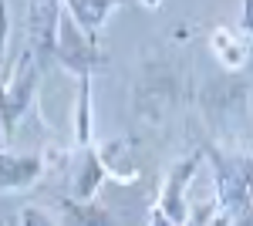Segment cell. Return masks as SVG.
Masks as SVG:
<instances>
[{"instance_id":"obj_17","label":"cell","mask_w":253,"mask_h":226,"mask_svg":"<svg viewBox=\"0 0 253 226\" xmlns=\"http://www.w3.org/2000/svg\"><path fill=\"white\" fill-rule=\"evenodd\" d=\"M149 226H175V223H172V220H169V216H166L159 206H152V213H149Z\"/></svg>"},{"instance_id":"obj_8","label":"cell","mask_w":253,"mask_h":226,"mask_svg":"<svg viewBox=\"0 0 253 226\" xmlns=\"http://www.w3.org/2000/svg\"><path fill=\"white\" fill-rule=\"evenodd\" d=\"M68 162H71V159H68ZM101 182H105V166H101V159H98L95 145L78 149L75 162H71V176H68V199H75V203H91V199H98Z\"/></svg>"},{"instance_id":"obj_4","label":"cell","mask_w":253,"mask_h":226,"mask_svg":"<svg viewBox=\"0 0 253 226\" xmlns=\"http://www.w3.org/2000/svg\"><path fill=\"white\" fill-rule=\"evenodd\" d=\"M203 159L213 166V192L219 199V209H240L253 199V159L247 155H230V152L206 145Z\"/></svg>"},{"instance_id":"obj_5","label":"cell","mask_w":253,"mask_h":226,"mask_svg":"<svg viewBox=\"0 0 253 226\" xmlns=\"http://www.w3.org/2000/svg\"><path fill=\"white\" fill-rule=\"evenodd\" d=\"M199 166H203V149H196L193 155L179 159L172 169H169L162 189H159V203H156V206L162 209L175 226L182 223V220H186V213H189V186H193Z\"/></svg>"},{"instance_id":"obj_1","label":"cell","mask_w":253,"mask_h":226,"mask_svg":"<svg viewBox=\"0 0 253 226\" xmlns=\"http://www.w3.org/2000/svg\"><path fill=\"white\" fill-rule=\"evenodd\" d=\"M38 78H41V61L31 47L17 61L3 64V75H0V125H3L7 135L24 122L27 108L34 105V98H38Z\"/></svg>"},{"instance_id":"obj_12","label":"cell","mask_w":253,"mask_h":226,"mask_svg":"<svg viewBox=\"0 0 253 226\" xmlns=\"http://www.w3.org/2000/svg\"><path fill=\"white\" fill-rule=\"evenodd\" d=\"M78 91H75V118H71V138L75 149L95 145V112H91V78H75Z\"/></svg>"},{"instance_id":"obj_15","label":"cell","mask_w":253,"mask_h":226,"mask_svg":"<svg viewBox=\"0 0 253 226\" xmlns=\"http://www.w3.org/2000/svg\"><path fill=\"white\" fill-rule=\"evenodd\" d=\"M7 44H10V7L0 0V68L7 64Z\"/></svg>"},{"instance_id":"obj_9","label":"cell","mask_w":253,"mask_h":226,"mask_svg":"<svg viewBox=\"0 0 253 226\" xmlns=\"http://www.w3.org/2000/svg\"><path fill=\"white\" fill-rule=\"evenodd\" d=\"M98 159L105 166V176H112L118 182H135L142 169H138V159H135V138H112V142H98L95 145Z\"/></svg>"},{"instance_id":"obj_19","label":"cell","mask_w":253,"mask_h":226,"mask_svg":"<svg viewBox=\"0 0 253 226\" xmlns=\"http://www.w3.org/2000/svg\"><path fill=\"white\" fill-rule=\"evenodd\" d=\"M7 149V132H3V125H0V152Z\"/></svg>"},{"instance_id":"obj_14","label":"cell","mask_w":253,"mask_h":226,"mask_svg":"<svg viewBox=\"0 0 253 226\" xmlns=\"http://www.w3.org/2000/svg\"><path fill=\"white\" fill-rule=\"evenodd\" d=\"M17 226H58V220H54L44 206H24L20 209Z\"/></svg>"},{"instance_id":"obj_3","label":"cell","mask_w":253,"mask_h":226,"mask_svg":"<svg viewBox=\"0 0 253 226\" xmlns=\"http://www.w3.org/2000/svg\"><path fill=\"white\" fill-rule=\"evenodd\" d=\"M203 115L216 135H236L250 118V85L240 78H219L203 88Z\"/></svg>"},{"instance_id":"obj_10","label":"cell","mask_w":253,"mask_h":226,"mask_svg":"<svg viewBox=\"0 0 253 226\" xmlns=\"http://www.w3.org/2000/svg\"><path fill=\"white\" fill-rule=\"evenodd\" d=\"M210 47H213L216 61L230 75L240 71L247 64V57H250V41H247V34L240 27H216L213 34H210Z\"/></svg>"},{"instance_id":"obj_16","label":"cell","mask_w":253,"mask_h":226,"mask_svg":"<svg viewBox=\"0 0 253 226\" xmlns=\"http://www.w3.org/2000/svg\"><path fill=\"white\" fill-rule=\"evenodd\" d=\"M240 31L247 34V41L253 44V0H243V17H240Z\"/></svg>"},{"instance_id":"obj_7","label":"cell","mask_w":253,"mask_h":226,"mask_svg":"<svg viewBox=\"0 0 253 226\" xmlns=\"http://www.w3.org/2000/svg\"><path fill=\"white\" fill-rule=\"evenodd\" d=\"M44 155L31 152V155H14V152H0V196L7 192H27L41 182L44 176Z\"/></svg>"},{"instance_id":"obj_18","label":"cell","mask_w":253,"mask_h":226,"mask_svg":"<svg viewBox=\"0 0 253 226\" xmlns=\"http://www.w3.org/2000/svg\"><path fill=\"white\" fill-rule=\"evenodd\" d=\"M138 3H142V7H149V10H159V7H162V0H138Z\"/></svg>"},{"instance_id":"obj_11","label":"cell","mask_w":253,"mask_h":226,"mask_svg":"<svg viewBox=\"0 0 253 226\" xmlns=\"http://www.w3.org/2000/svg\"><path fill=\"white\" fill-rule=\"evenodd\" d=\"M122 3H125V0H61V7L71 14V20L95 41H98V34H101V27H105L108 14L118 10Z\"/></svg>"},{"instance_id":"obj_6","label":"cell","mask_w":253,"mask_h":226,"mask_svg":"<svg viewBox=\"0 0 253 226\" xmlns=\"http://www.w3.org/2000/svg\"><path fill=\"white\" fill-rule=\"evenodd\" d=\"M175 105V85L169 75H162V71H152V75H145L138 81L135 88V115L138 122H145V125H162L169 112H172Z\"/></svg>"},{"instance_id":"obj_13","label":"cell","mask_w":253,"mask_h":226,"mask_svg":"<svg viewBox=\"0 0 253 226\" xmlns=\"http://www.w3.org/2000/svg\"><path fill=\"white\" fill-rule=\"evenodd\" d=\"M61 209L68 213V223H71V226H115V216L101 206L98 199H91V203L61 199Z\"/></svg>"},{"instance_id":"obj_20","label":"cell","mask_w":253,"mask_h":226,"mask_svg":"<svg viewBox=\"0 0 253 226\" xmlns=\"http://www.w3.org/2000/svg\"><path fill=\"white\" fill-rule=\"evenodd\" d=\"M3 226H17V223H14V220H7V223H3Z\"/></svg>"},{"instance_id":"obj_2","label":"cell","mask_w":253,"mask_h":226,"mask_svg":"<svg viewBox=\"0 0 253 226\" xmlns=\"http://www.w3.org/2000/svg\"><path fill=\"white\" fill-rule=\"evenodd\" d=\"M51 61H58L61 68L75 78H95L98 71L108 68V54L98 47L95 38H88L78 24L71 20V14L64 7H61V20H58V31H54Z\"/></svg>"}]
</instances>
